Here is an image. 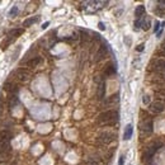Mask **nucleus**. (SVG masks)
Here are the masks:
<instances>
[{"instance_id":"obj_2","label":"nucleus","mask_w":165,"mask_h":165,"mask_svg":"<svg viewBox=\"0 0 165 165\" xmlns=\"http://www.w3.org/2000/svg\"><path fill=\"white\" fill-rule=\"evenodd\" d=\"M139 130L141 132V135H143V136L150 135V133L152 132V121H151V118H149V117L143 118L139 125Z\"/></svg>"},{"instance_id":"obj_23","label":"nucleus","mask_w":165,"mask_h":165,"mask_svg":"<svg viewBox=\"0 0 165 165\" xmlns=\"http://www.w3.org/2000/svg\"><path fill=\"white\" fill-rule=\"evenodd\" d=\"M15 104H18V98L17 97H12V100H10V107H14Z\"/></svg>"},{"instance_id":"obj_25","label":"nucleus","mask_w":165,"mask_h":165,"mask_svg":"<svg viewBox=\"0 0 165 165\" xmlns=\"http://www.w3.org/2000/svg\"><path fill=\"white\" fill-rule=\"evenodd\" d=\"M159 28H161V23L156 22V23H155V28H154V30H155V32L158 33V32H159Z\"/></svg>"},{"instance_id":"obj_29","label":"nucleus","mask_w":165,"mask_h":165,"mask_svg":"<svg viewBox=\"0 0 165 165\" xmlns=\"http://www.w3.org/2000/svg\"><path fill=\"white\" fill-rule=\"evenodd\" d=\"M48 24H50V22H46V23H43V26H42V28H43V29H46V28L48 27Z\"/></svg>"},{"instance_id":"obj_8","label":"nucleus","mask_w":165,"mask_h":165,"mask_svg":"<svg viewBox=\"0 0 165 165\" xmlns=\"http://www.w3.org/2000/svg\"><path fill=\"white\" fill-rule=\"evenodd\" d=\"M107 51H108V48H107V46H104V45H102L99 48H98V51H97V54H95V61H100L103 57H106V55H107Z\"/></svg>"},{"instance_id":"obj_16","label":"nucleus","mask_w":165,"mask_h":165,"mask_svg":"<svg viewBox=\"0 0 165 165\" xmlns=\"http://www.w3.org/2000/svg\"><path fill=\"white\" fill-rule=\"evenodd\" d=\"M22 32H23V29H14V30H12V32H9V34H8L9 41H12L13 38H17Z\"/></svg>"},{"instance_id":"obj_30","label":"nucleus","mask_w":165,"mask_h":165,"mask_svg":"<svg viewBox=\"0 0 165 165\" xmlns=\"http://www.w3.org/2000/svg\"><path fill=\"white\" fill-rule=\"evenodd\" d=\"M99 28H100V29L103 30V29H104L106 27H104V24H103V23H99Z\"/></svg>"},{"instance_id":"obj_26","label":"nucleus","mask_w":165,"mask_h":165,"mask_svg":"<svg viewBox=\"0 0 165 165\" xmlns=\"http://www.w3.org/2000/svg\"><path fill=\"white\" fill-rule=\"evenodd\" d=\"M143 47H145V45L141 43V45H139V46L136 47V51H137V52H141V51H143Z\"/></svg>"},{"instance_id":"obj_21","label":"nucleus","mask_w":165,"mask_h":165,"mask_svg":"<svg viewBox=\"0 0 165 165\" xmlns=\"http://www.w3.org/2000/svg\"><path fill=\"white\" fill-rule=\"evenodd\" d=\"M17 14H18V6H17V5H14L12 9H10L9 15H10V17H13V15H17Z\"/></svg>"},{"instance_id":"obj_20","label":"nucleus","mask_w":165,"mask_h":165,"mask_svg":"<svg viewBox=\"0 0 165 165\" xmlns=\"http://www.w3.org/2000/svg\"><path fill=\"white\" fill-rule=\"evenodd\" d=\"M14 88H17L14 82H6L5 84V90H8V91H14L15 90Z\"/></svg>"},{"instance_id":"obj_24","label":"nucleus","mask_w":165,"mask_h":165,"mask_svg":"<svg viewBox=\"0 0 165 165\" xmlns=\"http://www.w3.org/2000/svg\"><path fill=\"white\" fill-rule=\"evenodd\" d=\"M142 102H143V104H145V106H149L150 104V97L149 95H143Z\"/></svg>"},{"instance_id":"obj_10","label":"nucleus","mask_w":165,"mask_h":165,"mask_svg":"<svg viewBox=\"0 0 165 165\" xmlns=\"http://www.w3.org/2000/svg\"><path fill=\"white\" fill-rule=\"evenodd\" d=\"M106 94V82L100 80L99 81V84H98V91H97V95L99 99H103V97H104Z\"/></svg>"},{"instance_id":"obj_6","label":"nucleus","mask_w":165,"mask_h":165,"mask_svg":"<svg viewBox=\"0 0 165 165\" xmlns=\"http://www.w3.org/2000/svg\"><path fill=\"white\" fill-rule=\"evenodd\" d=\"M165 109V106H164V102H160V100H156L150 104V111L154 112V113H161Z\"/></svg>"},{"instance_id":"obj_27","label":"nucleus","mask_w":165,"mask_h":165,"mask_svg":"<svg viewBox=\"0 0 165 165\" xmlns=\"http://www.w3.org/2000/svg\"><path fill=\"white\" fill-rule=\"evenodd\" d=\"M159 6L160 8H165V0H160V2H159Z\"/></svg>"},{"instance_id":"obj_14","label":"nucleus","mask_w":165,"mask_h":165,"mask_svg":"<svg viewBox=\"0 0 165 165\" xmlns=\"http://www.w3.org/2000/svg\"><path fill=\"white\" fill-rule=\"evenodd\" d=\"M135 15L137 17V19H141V18L145 17V6H143V5H139L136 8V10H135Z\"/></svg>"},{"instance_id":"obj_12","label":"nucleus","mask_w":165,"mask_h":165,"mask_svg":"<svg viewBox=\"0 0 165 165\" xmlns=\"http://www.w3.org/2000/svg\"><path fill=\"white\" fill-rule=\"evenodd\" d=\"M6 151H10V145H9V140L0 141V154H4Z\"/></svg>"},{"instance_id":"obj_4","label":"nucleus","mask_w":165,"mask_h":165,"mask_svg":"<svg viewBox=\"0 0 165 165\" xmlns=\"http://www.w3.org/2000/svg\"><path fill=\"white\" fill-rule=\"evenodd\" d=\"M116 139V135L111 131H106V132H102L100 135L98 136V142L103 143V145H109L111 142H113Z\"/></svg>"},{"instance_id":"obj_3","label":"nucleus","mask_w":165,"mask_h":165,"mask_svg":"<svg viewBox=\"0 0 165 165\" xmlns=\"http://www.w3.org/2000/svg\"><path fill=\"white\" fill-rule=\"evenodd\" d=\"M150 70L154 71V73H161V71H164L165 70V58L155 57L150 64Z\"/></svg>"},{"instance_id":"obj_17","label":"nucleus","mask_w":165,"mask_h":165,"mask_svg":"<svg viewBox=\"0 0 165 165\" xmlns=\"http://www.w3.org/2000/svg\"><path fill=\"white\" fill-rule=\"evenodd\" d=\"M141 27H142V29H145V30H147L149 29V27H150V19L149 18H141Z\"/></svg>"},{"instance_id":"obj_13","label":"nucleus","mask_w":165,"mask_h":165,"mask_svg":"<svg viewBox=\"0 0 165 165\" xmlns=\"http://www.w3.org/2000/svg\"><path fill=\"white\" fill-rule=\"evenodd\" d=\"M132 133H133V128H132V125H127L126 126V130H125V133H123V140H130L132 137Z\"/></svg>"},{"instance_id":"obj_5","label":"nucleus","mask_w":165,"mask_h":165,"mask_svg":"<svg viewBox=\"0 0 165 165\" xmlns=\"http://www.w3.org/2000/svg\"><path fill=\"white\" fill-rule=\"evenodd\" d=\"M15 78L19 80V81H28L29 80V78H30V74L28 73L27 70H24V69H19L17 73H15Z\"/></svg>"},{"instance_id":"obj_22","label":"nucleus","mask_w":165,"mask_h":165,"mask_svg":"<svg viewBox=\"0 0 165 165\" xmlns=\"http://www.w3.org/2000/svg\"><path fill=\"white\" fill-rule=\"evenodd\" d=\"M158 97H160L159 99H160V102H163V100H165V90H161V91H158ZM158 99V100H159Z\"/></svg>"},{"instance_id":"obj_28","label":"nucleus","mask_w":165,"mask_h":165,"mask_svg":"<svg viewBox=\"0 0 165 165\" xmlns=\"http://www.w3.org/2000/svg\"><path fill=\"white\" fill-rule=\"evenodd\" d=\"M123 164H125V158L121 156V158H119V165H123Z\"/></svg>"},{"instance_id":"obj_11","label":"nucleus","mask_w":165,"mask_h":165,"mask_svg":"<svg viewBox=\"0 0 165 165\" xmlns=\"http://www.w3.org/2000/svg\"><path fill=\"white\" fill-rule=\"evenodd\" d=\"M159 149V143L158 142H154V143H151V145L147 147V150H146V155H149V158L150 156H152L156 152V150Z\"/></svg>"},{"instance_id":"obj_1","label":"nucleus","mask_w":165,"mask_h":165,"mask_svg":"<svg viewBox=\"0 0 165 165\" xmlns=\"http://www.w3.org/2000/svg\"><path fill=\"white\" fill-rule=\"evenodd\" d=\"M119 113L115 109H108L106 112H103L98 117V122L103 126H113L118 122Z\"/></svg>"},{"instance_id":"obj_19","label":"nucleus","mask_w":165,"mask_h":165,"mask_svg":"<svg viewBox=\"0 0 165 165\" xmlns=\"http://www.w3.org/2000/svg\"><path fill=\"white\" fill-rule=\"evenodd\" d=\"M9 137H10V133L8 131H0V141L9 140Z\"/></svg>"},{"instance_id":"obj_7","label":"nucleus","mask_w":165,"mask_h":165,"mask_svg":"<svg viewBox=\"0 0 165 165\" xmlns=\"http://www.w3.org/2000/svg\"><path fill=\"white\" fill-rule=\"evenodd\" d=\"M118 103H119V94H118V93H116V94H113L109 98H107L106 106L107 107H115V106L118 104Z\"/></svg>"},{"instance_id":"obj_18","label":"nucleus","mask_w":165,"mask_h":165,"mask_svg":"<svg viewBox=\"0 0 165 165\" xmlns=\"http://www.w3.org/2000/svg\"><path fill=\"white\" fill-rule=\"evenodd\" d=\"M106 75H113L116 73V67H115V65H112V64H109V65H107V67H106Z\"/></svg>"},{"instance_id":"obj_31","label":"nucleus","mask_w":165,"mask_h":165,"mask_svg":"<svg viewBox=\"0 0 165 165\" xmlns=\"http://www.w3.org/2000/svg\"><path fill=\"white\" fill-rule=\"evenodd\" d=\"M161 51L165 54V43H163V45H161Z\"/></svg>"},{"instance_id":"obj_15","label":"nucleus","mask_w":165,"mask_h":165,"mask_svg":"<svg viewBox=\"0 0 165 165\" xmlns=\"http://www.w3.org/2000/svg\"><path fill=\"white\" fill-rule=\"evenodd\" d=\"M38 17H32V18H28L23 22V27H30L32 24H34L36 22H38Z\"/></svg>"},{"instance_id":"obj_9","label":"nucleus","mask_w":165,"mask_h":165,"mask_svg":"<svg viewBox=\"0 0 165 165\" xmlns=\"http://www.w3.org/2000/svg\"><path fill=\"white\" fill-rule=\"evenodd\" d=\"M41 62H42V58H41L39 56H36V57H32L30 60H28L27 62H26V65L28 67H37Z\"/></svg>"}]
</instances>
